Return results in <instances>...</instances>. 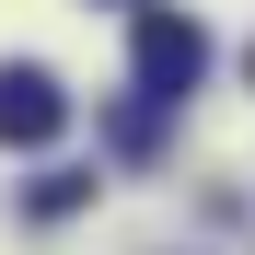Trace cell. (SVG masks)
I'll list each match as a JSON object with an SVG mask.
<instances>
[{
    "label": "cell",
    "mask_w": 255,
    "mask_h": 255,
    "mask_svg": "<svg viewBox=\"0 0 255 255\" xmlns=\"http://www.w3.org/2000/svg\"><path fill=\"white\" fill-rule=\"evenodd\" d=\"M128 58H139V93L174 116L197 81H209V23H197V12H151V0H139V35H128Z\"/></svg>",
    "instance_id": "6da1fadb"
},
{
    "label": "cell",
    "mask_w": 255,
    "mask_h": 255,
    "mask_svg": "<svg viewBox=\"0 0 255 255\" xmlns=\"http://www.w3.org/2000/svg\"><path fill=\"white\" fill-rule=\"evenodd\" d=\"M58 128H70V93H58V70L12 58V70H0V151H47Z\"/></svg>",
    "instance_id": "7a4b0ae2"
},
{
    "label": "cell",
    "mask_w": 255,
    "mask_h": 255,
    "mask_svg": "<svg viewBox=\"0 0 255 255\" xmlns=\"http://www.w3.org/2000/svg\"><path fill=\"white\" fill-rule=\"evenodd\" d=\"M81 197H93V174H35V186H23V209H35V221H70Z\"/></svg>",
    "instance_id": "3957f363"
},
{
    "label": "cell",
    "mask_w": 255,
    "mask_h": 255,
    "mask_svg": "<svg viewBox=\"0 0 255 255\" xmlns=\"http://www.w3.org/2000/svg\"><path fill=\"white\" fill-rule=\"evenodd\" d=\"M128 12H139V0H128Z\"/></svg>",
    "instance_id": "277c9868"
}]
</instances>
